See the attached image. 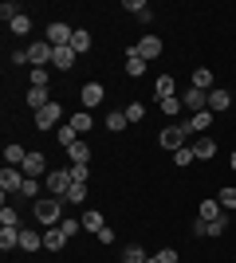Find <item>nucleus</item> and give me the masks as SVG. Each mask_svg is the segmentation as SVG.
Returning <instances> with one entry per match:
<instances>
[{
    "label": "nucleus",
    "mask_w": 236,
    "mask_h": 263,
    "mask_svg": "<svg viewBox=\"0 0 236 263\" xmlns=\"http://www.w3.org/2000/svg\"><path fill=\"white\" fill-rule=\"evenodd\" d=\"M181 106H189L193 114H201V110H209V90H197V87H189L185 95H181Z\"/></svg>",
    "instance_id": "obj_6"
},
{
    "label": "nucleus",
    "mask_w": 236,
    "mask_h": 263,
    "mask_svg": "<svg viewBox=\"0 0 236 263\" xmlns=\"http://www.w3.org/2000/svg\"><path fill=\"white\" fill-rule=\"evenodd\" d=\"M40 193V185H35V177H24V189H20V197H35Z\"/></svg>",
    "instance_id": "obj_44"
},
{
    "label": "nucleus",
    "mask_w": 236,
    "mask_h": 263,
    "mask_svg": "<svg viewBox=\"0 0 236 263\" xmlns=\"http://www.w3.org/2000/svg\"><path fill=\"white\" fill-rule=\"evenodd\" d=\"M228 106H232V95H228V90H221V87L209 90V110H213V114L216 110H228Z\"/></svg>",
    "instance_id": "obj_13"
},
{
    "label": "nucleus",
    "mask_w": 236,
    "mask_h": 263,
    "mask_svg": "<svg viewBox=\"0 0 236 263\" xmlns=\"http://www.w3.org/2000/svg\"><path fill=\"white\" fill-rule=\"evenodd\" d=\"M161 110H166V114H177V110H181V99H166V102H161Z\"/></svg>",
    "instance_id": "obj_45"
},
{
    "label": "nucleus",
    "mask_w": 236,
    "mask_h": 263,
    "mask_svg": "<svg viewBox=\"0 0 236 263\" xmlns=\"http://www.w3.org/2000/svg\"><path fill=\"white\" fill-rule=\"evenodd\" d=\"M0 16H4V24H12L20 16V4H16V0H4V4H0Z\"/></svg>",
    "instance_id": "obj_33"
},
{
    "label": "nucleus",
    "mask_w": 236,
    "mask_h": 263,
    "mask_svg": "<svg viewBox=\"0 0 236 263\" xmlns=\"http://www.w3.org/2000/svg\"><path fill=\"white\" fill-rule=\"evenodd\" d=\"M146 263H157V259H154V255H150V259H146Z\"/></svg>",
    "instance_id": "obj_48"
},
{
    "label": "nucleus",
    "mask_w": 236,
    "mask_h": 263,
    "mask_svg": "<svg viewBox=\"0 0 236 263\" xmlns=\"http://www.w3.org/2000/svg\"><path fill=\"white\" fill-rule=\"evenodd\" d=\"M173 161H177V165H189V161H197V154H193V145L177 149V154H173Z\"/></svg>",
    "instance_id": "obj_40"
},
{
    "label": "nucleus",
    "mask_w": 236,
    "mask_h": 263,
    "mask_svg": "<svg viewBox=\"0 0 236 263\" xmlns=\"http://www.w3.org/2000/svg\"><path fill=\"white\" fill-rule=\"evenodd\" d=\"M71 126H75V134H87L90 126H95V118H90V110H79V114H71Z\"/></svg>",
    "instance_id": "obj_23"
},
{
    "label": "nucleus",
    "mask_w": 236,
    "mask_h": 263,
    "mask_svg": "<svg viewBox=\"0 0 236 263\" xmlns=\"http://www.w3.org/2000/svg\"><path fill=\"white\" fill-rule=\"evenodd\" d=\"M193 154L201 157V161H209V157H216V142H213V138H197V145H193Z\"/></svg>",
    "instance_id": "obj_18"
},
{
    "label": "nucleus",
    "mask_w": 236,
    "mask_h": 263,
    "mask_svg": "<svg viewBox=\"0 0 236 263\" xmlns=\"http://www.w3.org/2000/svg\"><path fill=\"white\" fill-rule=\"evenodd\" d=\"M106 130H111V134L126 130V110H111V114H106Z\"/></svg>",
    "instance_id": "obj_30"
},
{
    "label": "nucleus",
    "mask_w": 236,
    "mask_h": 263,
    "mask_svg": "<svg viewBox=\"0 0 236 263\" xmlns=\"http://www.w3.org/2000/svg\"><path fill=\"white\" fill-rule=\"evenodd\" d=\"M209 126H213V110H201V114H193V118L185 122V130H189V134H205Z\"/></svg>",
    "instance_id": "obj_10"
},
{
    "label": "nucleus",
    "mask_w": 236,
    "mask_h": 263,
    "mask_svg": "<svg viewBox=\"0 0 236 263\" xmlns=\"http://www.w3.org/2000/svg\"><path fill=\"white\" fill-rule=\"evenodd\" d=\"M126 75H146V59H142V55H134V51H130V55H126Z\"/></svg>",
    "instance_id": "obj_24"
},
{
    "label": "nucleus",
    "mask_w": 236,
    "mask_h": 263,
    "mask_svg": "<svg viewBox=\"0 0 236 263\" xmlns=\"http://www.w3.org/2000/svg\"><path fill=\"white\" fill-rule=\"evenodd\" d=\"M134 55H142V59H157V55H161V40H157V35H142V40H138L134 44Z\"/></svg>",
    "instance_id": "obj_7"
},
{
    "label": "nucleus",
    "mask_w": 236,
    "mask_h": 263,
    "mask_svg": "<svg viewBox=\"0 0 236 263\" xmlns=\"http://www.w3.org/2000/svg\"><path fill=\"white\" fill-rule=\"evenodd\" d=\"M0 189H4V197H8V193H20L24 189V169H16V165L0 169Z\"/></svg>",
    "instance_id": "obj_5"
},
{
    "label": "nucleus",
    "mask_w": 236,
    "mask_h": 263,
    "mask_svg": "<svg viewBox=\"0 0 236 263\" xmlns=\"http://www.w3.org/2000/svg\"><path fill=\"white\" fill-rule=\"evenodd\" d=\"M185 138H189V130H185V126H166V130L157 134V145H161V149H169V154H177V149H185Z\"/></svg>",
    "instance_id": "obj_2"
},
{
    "label": "nucleus",
    "mask_w": 236,
    "mask_h": 263,
    "mask_svg": "<svg viewBox=\"0 0 236 263\" xmlns=\"http://www.w3.org/2000/svg\"><path fill=\"white\" fill-rule=\"evenodd\" d=\"M0 248H4V252L20 248V228H4V232H0Z\"/></svg>",
    "instance_id": "obj_27"
},
{
    "label": "nucleus",
    "mask_w": 236,
    "mask_h": 263,
    "mask_svg": "<svg viewBox=\"0 0 236 263\" xmlns=\"http://www.w3.org/2000/svg\"><path fill=\"white\" fill-rule=\"evenodd\" d=\"M71 185H75V181H71V169H51V173H47V189H51V197H67L71 193Z\"/></svg>",
    "instance_id": "obj_3"
},
{
    "label": "nucleus",
    "mask_w": 236,
    "mask_h": 263,
    "mask_svg": "<svg viewBox=\"0 0 236 263\" xmlns=\"http://www.w3.org/2000/svg\"><path fill=\"white\" fill-rule=\"evenodd\" d=\"M40 243H44L40 232H20V248H24V252H40Z\"/></svg>",
    "instance_id": "obj_28"
},
{
    "label": "nucleus",
    "mask_w": 236,
    "mask_h": 263,
    "mask_svg": "<svg viewBox=\"0 0 236 263\" xmlns=\"http://www.w3.org/2000/svg\"><path fill=\"white\" fill-rule=\"evenodd\" d=\"M0 224H4V228H16V224H20V216H16V209H12V204H4V209H0Z\"/></svg>",
    "instance_id": "obj_34"
},
{
    "label": "nucleus",
    "mask_w": 236,
    "mask_h": 263,
    "mask_svg": "<svg viewBox=\"0 0 236 263\" xmlns=\"http://www.w3.org/2000/svg\"><path fill=\"white\" fill-rule=\"evenodd\" d=\"M225 216V209H221V200H201V212H197V220H205V224H213V220Z\"/></svg>",
    "instance_id": "obj_12"
},
{
    "label": "nucleus",
    "mask_w": 236,
    "mask_h": 263,
    "mask_svg": "<svg viewBox=\"0 0 236 263\" xmlns=\"http://www.w3.org/2000/svg\"><path fill=\"white\" fill-rule=\"evenodd\" d=\"M63 243H67V232L59 228V224H56V228H47V232H44V248H47V252H59Z\"/></svg>",
    "instance_id": "obj_11"
},
{
    "label": "nucleus",
    "mask_w": 236,
    "mask_h": 263,
    "mask_svg": "<svg viewBox=\"0 0 236 263\" xmlns=\"http://www.w3.org/2000/svg\"><path fill=\"white\" fill-rule=\"evenodd\" d=\"M63 200H71V204H83V200H87V185H71V193Z\"/></svg>",
    "instance_id": "obj_36"
},
{
    "label": "nucleus",
    "mask_w": 236,
    "mask_h": 263,
    "mask_svg": "<svg viewBox=\"0 0 236 263\" xmlns=\"http://www.w3.org/2000/svg\"><path fill=\"white\" fill-rule=\"evenodd\" d=\"M12 63H16V67H24V63H28V47H20V51H12Z\"/></svg>",
    "instance_id": "obj_46"
},
{
    "label": "nucleus",
    "mask_w": 236,
    "mask_h": 263,
    "mask_svg": "<svg viewBox=\"0 0 236 263\" xmlns=\"http://www.w3.org/2000/svg\"><path fill=\"white\" fill-rule=\"evenodd\" d=\"M47 79L51 75H47L44 67H32V87H47Z\"/></svg>",
    "instance_id": "obj_42"
},
{
    "label": "nucleus",
    "mask_w": 236,
    "mask_h": 263,
    "mask_svg": "<svg viewBox=\"0 0 236 263\" xmlns=\"http://www.w3.org/2000/svg\"><path fill=\"white\" fill-rule=\"evenodd\" d=\"M59 228L67 232V236H75V232L83 228V220H75V216H63V220H59Z\"/></svg>",
    "instance_id": "obj_39"
},
{
    "label": "nucleus",
    "mask_w": 236,
    "mask_h": 263,
    "mask_svg": "<svg viewBox=\"0 0 236 263\" xmlns=\"http://www.w3.org/2000/svg\"><path fill=\"white\" fill-rule=\"evenodd\" d=\"M83 228H87V232H95V236H99V232L106 228V224H102V212H83Z\"/></svg>",
    "instance_id": "obj_31"
},
{
    "label": "nucleus",
    "mask_w": 236,
    "mask_h": 263,
    "mask_svg": "<svg viewBox=\"0 0 236 263\" xmlns=\"http://www.w3.org/2000/svg\"><path fill=\"white\" fill-rule=\"evenodd\" d=\"M126 12H134L138 20H142V16L150 12V4H146V0H126Z\"/></svg>",
    "instance_id": "obj_37"
},
{
    "label": "nucleus",
    "mask_w": 236,
    "mask_h": 263,
    "mask_svg": "<svg viewBox=\"0 0 236 263\" xmlns=\"http://www.w3.org/2000/svg\"><path fill=\"white\" fill-rule=\"evenodd\" d=\"M83 106H102V87L99 83H87V87H83Z\"/></svg>",
    "instance_id": "obj_19"
},
{
    "label": "nucleus",
    "mask_w": 236,
    "mask_h": 263,
    "mask_svg": "<svg viewBox=\"0 0 236 263\" xmlns=\"http://www.w3.org/2000/svg\"><path fill=\"white\" fill-rule=\"evenodd\" d=\"M216 200H221V209H236V189H221V193H216Z\"/></svg>",
    "instance_id": "obj_35"
},
{
    "label": "nucleus",
    "mask_w": 236,
    "mask_h": 263,
    "mask_svg": "<svg viewBox=\"0 0 236 263\" xmlns=\"http://www.w3.org/2000/svg\"><path fill=\"white\" fill-rule=\"evenodd\" d=\"M75 142H83V138L75 134V126H71V122H67V126H59V145H63V149H71Z\"/></svg>",
    "instance_id": "obj_29"
},
{
    "label": "nucleus",
    "mask_w": 236,
    "mask_h": 263,
    "mask_svg": "<svg viewBox=\"0 0 236 263\" xmlns=\"http://www.w3.org/2000/svg\"><path fill=\"white\" fill-rule=\"evenodd\" d=\"M71 63H75V51L67 47H56V55H51V67H59V71H71Z\"/></svg>",
    "instance_id": "obj_15"
},
{
    "label": "nucleus",
    "mask_w": 236,
    "mask_h": 263,
    "mask_svg": "<svg viewBox=\"0 0 236 263\" xmlns=\"http://www.w3.org/2000/svg\"><path fill=\"white\" fill-rule=\"evenodd\" d=\"M150 255H146V248L142 243H130V248H122V263H146Z\"/></svg>",
    "instance_id": "obj_21"
},
{
    "label": "nucleus",
    "mask_w": 236,
    "mask_h": 263,
    "mask_svg": "<svg viewBox=\"0 0 236 263\" xmlns=\"http://www.w3.org/2000/svg\"><path fill=\"white\" fill-rule=\"evenodd\" d=\"M193 87L197 90H213V71H209V67H197V71H193Z\"/></svg>",
    "instance_id": "obj_22"
},
{
    "label": "nucleus",
    "mask_w": 236,
    "mask_h": 263,
    "mask_svg": "<svg viewBox=\"0 0 236 263\" xmlns=\"http://www.w3.org/2000/svg\"><path fill=\"white\" fill-rule=\"evenodd\" d=\"M71 51L75 55H83V51H90V32H83V28H79L75 35H71Z\"/></svg>",
    "instance_id": "obj_25"
},
{
    "label": "nucleus",
    "mask_w": 236,
    "mask_h": 263,
    "mask_svg": "<svg viewBox=\"0 0 236 263\" xmlns=\"http://www.w3.org/2000/svg\"><path fill=\"white\" fill-rule=\"evenodd\" d=\"M67 157H71V165H87V161H90V145H87V142H75V145L67 149Z\"/></svg>",
    "instance_id": "obj_17"
},
{
    "label": "nucleus",
    "mask_w": 236,
    "mask_h": 263,
    "mask_svg": "<svg viewBox=\"0 0 236 263\" xmlns=\"http://www.w3.org/2000/svg\"><path fill=\"white\" fill-rule=\"evenodd\" d=\"M154 259H157V263H177V248H161Z\"/></svg>",
    "instance_id": "obj_43"
},
{
    "label": "nucleus",
    "mask_w": 236,
    "mask_h": 263,
    "mask_svg": "<svg viewBox=\"0 0 236 263\" xmlns=\"http://www.w3.org/2000/svg\"><path fill=\"white\" fill-rule=\"evenodd\" d=\"M47 102H51V95H47V87H32V90H28V106L44 110Z\"/></svg>",
    "instance_id": "obj_20"
},
{
    "label": "nucleus",
    "mask_w": 236,
    "mask_h": 263,
    "mask_svg": "<svg viewBox=\"0 0 236 263\" xmlns=\"http://www.w3.org/2000/svg\"><path fill=\"white\" fill-rule=\"evenodd\" d=\"M142 114H146L142 102H130V106H126V122H142Z\"/></svg>",
    "instance_id": "obj_38"
},
{
    "label": "nucleus",
    "mask_w": 236,
    "mask_h": 263,
    "mask_svg": "<svg viewBox=\"0 0 236 263\" xmlns=\"http://www.w3.org/2000/svg\"><path fill=\"white\" fill-rule=\"evenodd\" d=\"M87 165H71V181H75V185H87Z\"/></svg>",
    "instance_id": "obj_41"
},
{
    "label": "nucleus",
    "mask_w": 236,
    "mask_h": 263,
    "mask_svg": "<svg viewBox=\"0 0 236 263\" xmlns=\"http://www.w3.org/2000/svg\"><path fill=\"white\" fill-rule=\"evenodd\" d=\"M51 55H56V47H51V44H32V47H28V63L47 67V63H51Z\"/></svg>",
    "instance_id": "obj_9"
},
{
    "label": "nucleus",
    "mask_w": 236,
    "mask_h": 263,
    "mask_svg": "<svg viewBox=\"0 0 236 263\" xmlns=\"http://www.w3.org/2000/svg\"><path fill=\"white\" fill-rule=\"evenodd\" d=\"M154 95H157V102H166V99H177V83L169 75H161L157 79V87H154Z\"/></svg>",
    "instance_id": "obj_14"
},
{
    "label": "nucleus",
    "mask_w": 236,
    "mask_h": 263,
    "mask_svg": "<svg viewBox=\"0 0 236 263\" xmlns=\"http://www.w3.org/2000/svg\"><path fill=\"white\" fill-rule=\"evenodd\" d=\"M4 161H8V165H24V161H28V149L8 142V149H4Z\"/></svg>",
    "instance_id": "obj_26"
},
{
    "label": "nucleus",
    "mask_w": 236,
    "mask_h": 263,
    "mask_svg": "<svg viewBox=\"0 0 236 263\" xmlns=\"http://www.w3.org/2000/svg\"><path fill=\"white\" fill-rule=\"evenodd\" d=\"M20 169H24V177H40L47 169V161H44V154H28V161H24Z\"/></svg>",
    "instance_id": "obj_16"
},
{
    "label": "nucleus",
    "mask_w": 236,
    "mask_h": 263,
    "mask_svg": "<svg viewBox=\"0 0 236 263\" xmlns=\"http://www.w3.org/2000/svg\"><path fill=\"white\" fill-rule=\"evenodd\" d=\"M35 220L44 228H56L59 220H63V200H35Z\"/></svg>",
    "instance_id": "obj_1"
},
{
    "label": "nucleus",
    "mask_w": 236,
    "mask_h": 263,
    "mask_svg": "<svg viewBox=\"0 0 236 263\" xmlns=\"http://www.w3.org/2000/svg\"><path fill=\"white\" fill-rule=\"evenodd\" d=\"M59 118H63V106H59V102H47L44 110H35V126H40V130H56Z\"/></svg>",
    "instance_id": "obj_4"
},
{
    "label": "nucleus",
    "mask_w": 236,
    "mask_h": 263,
    "mask_svg": "<svg viewBox=\"0 0 236 263\" xmlns=\"http://www.w3.org/2000/svg\"><path fill=\"white\" fill-rule=\"evenodd\" d=\"M228 165H232V169H236V149H232V157H228Z\"/></svg>",
    "instance_id": "obj_47"
},
{
    "label": "nucleus",
    "mask_w": 236,
    "mask_h": 263,
    "mask_svg": "<svg viewBox=\"0 0 236 263\" xmlns=\"http://www.w3.org/2000/svg\"><path fill=\"white\" fill-rule=\"evenodd\" d=\"M8 28H12V35H28V32H32V16H24V12H20Z\"/></svg>",
    "instance_id": "obj_32"
},
{
    "label": "nucleus",
    "mask_w": 236,
    "mask_h": 263,
    "mask_svg": "<svg viewBox=\"0 0 236 263\" xmlns=\"http://www.w3.org/2000/svg\"><path fill=\"white\" fill-rule=\"evenodd\" d=\"M71 35H75V32H71V28H67V24H47V44H51V47H67L71 44Z\"/></svg>",
    "instance_id": "obj_8"
}]
</instances>
